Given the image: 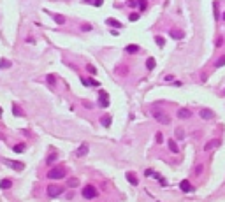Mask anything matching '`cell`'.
I'll return each mask as SVG.
<instances>
[{
  "mask_svg": "<svg viewBox=\"0 0 225 202\" xmlns=\"http://www.w3.org/2000/svg\"><path fill=\"white\" fill-rule=\"evenodd\" d=\"M151 114H153V118H155L158 123H162V125H169V123H171V116H169L165 111L158 109V107H153V109H151Z\"/></svg>",
  "mask_w": 225,
  "mask_h": 202,
  "instance_id": "6da1fadb",
  "label": "cell"
},
{
  "mask_svg": "<svg viewBox=\"0 0 225 202\" xmlns=\"http://www.w3.org/2000/svg\"><path fill=\"white\" fill-rule=\"evenodd\" d=\"M65 174H67V171H65L63 167H55V169H51V171L48 172V178L49 179H63Z\"/></svg>",
  "mask_w": 225,
  "mask_h": 202,
  "instance_id": "7a4b0ae2",
  "label": "cell"
},
{
  "mask_svg": "<svg viewBox=\"0 0 225 202\" xmlns=\"http://www.w3.org/2000/svg\"><path fill=\"white\" fill-rule=\"evenodd\" d=\"M97 195H98V192H97V188H95L93 185H86V186L83 188V197L88 199V200L90 199H95Z\"/></svg>",
  "mask_w": 225,
  "mask_h": 202,
  "instance_id": "3957f363",
  "label": "cell"
},
{
  "mask_svg": "<svg viewBox=\"0 0 225 202\" xmlns=\"http://www.w3.org/2000/svg\"><path fill=\"white\" fill-rule=\"evenodd\" d=\"M62 192H63V188H62L60 185H49V186H48V193H49V197H58Z\"/></svg>",
  "mask_w": 225,
  "mask_h": 202,
  "instance_id": "277c9868",
  "label": "cell"
},
{
  "mask_svg": "<svg viewBox=\"0 0 225 202\" xmlns=\"http://www.w3.org/2000/svg\"><path fill=\"white\" fill-rule=\"evenodd\" d=\"M179 188H181V192H185V193L194 192V186L190 185V181H188V179H183V181L179 183Z\"/></svg>",
  "mask_w": 225,
  "mask_h": 202,
  "instance_id": "5b68a950",
  "label": "cell"
},
{
  "mask_svg": "<svg viewBox=\"0 0 225 202\" xmlns=\"http://www.w3.org/2000/svg\"><path fill=\"white\" fill-rule=\"evenodd\" d=\"M216 114H215V111H211V109H201V118H204V120H213Z\"/></svg>",
  "mask_w": 225,
  "mask_h": 202,
  "instance_id": "8992f818",
  "label": "cell"
},
{
  "mask_svg": "<svg viewBox=\"0 0 225 202\" xmlns=\"http://www.w3.org/2000/svg\"><path fill=\"white\" fill-rule=\"evenodd\" d=\"M218 146H220V141H218V139H213V141H209V142H206V144H204V151H209V150L218 148Z\"/></svg>",
  "mask_w": 225,
  "mask_h": 202,
  "instance_id": "52a82bcc",
  "label": "cell"
},
{
  "mask_svg": "<svg viewBox=\"0 0 225 202\" xmlns=\"http://www.w3.org/2000/svg\"><path fill=\"white\" fill-rule=\"evenodd\" d=\"M98 97H100V106H102V107H107V106H109L107 93H106V91H100V93H98Z\"/></svg>",
  "mask_w": 225,
  "mask_h": 202,
  "instance_id": "ba28073f",
  "label": "cell"
},
{
  "mask_svg": "<svg viewBox=\"0 0 225 202\" xmlns=\"http://www.w3.org/2000/svg\"><path fill=\"white\" fill-rule=\"evenodd\" d=\"M192 116V111L190 109H179L178 111V118H181V120H186V118H190Z\"/></svg>",
  "mask_w": 225,
  "mask_h": 202,
  "instance_id": "9c48e42d",
  "label": "cell"
},
{
  "mask_svg": "<svg viewBox=\"0 0 225 202\" xmlns=\"http://www.w3.org/2000/svg\"><path fill=\"white\" fill-rule=\"evenodd\" d=\"M169 33H171V37H172V39H183V37H185V33H183L181 30H176V28H171V32H169Z\"/></svg>",
  "mask_w": 225,
  "mask_h": 202,
  "instance_id": "30bf717a",
  "label": "cell"
},
{
  "mask_svg": "<svg viewBox=\"0 0 225 202\" xmlns=\"http://www.w3.org/2000/svg\"><path fill=\"white\" fill-rule=\"evenodd\" d=\"M5 163L12 167V169H16V171H23V163L21 162H11V160H5Z\"/></svg>",
  "mask_w": 225,
  "mask_h": 202,
  "instance_id": "8fae6325",
  "label": "cell"
},
{
  "mask_svg": "<svg viewBox=\"0 0 225 202\" xmlns=\"http://www.w3.org/2000/svg\"><path fill=\"white\" fill-rule=\"evenodd\" d=\"M86 153H88V144H81L79 150L76 151V155H78V156H85Z\"/></svg>",
  "mask_w": 225,
  "mask_h": 202,
  "instance_id": "7c38bea8",
  "label": "cell"
},
{
  "mask_svg": "<svg viewBox=\"0 0 225 202\" xmlns=\"http://www.w3.org/2000/svg\"><path fill=\"white\" fill-rule=\"evenodd\" d=\"M56 160H58V153H56V151H53V153H51V155L48 156V158H46V163H48V165H51V163H55Z\"/></svg>",
  "mask_w": 225,
  "mask_h": 202,
  "instance_id": "4fadbf2b",
  "label": "cell"
},
{
  "mask_svg": "<svg viewBox=\"0 0 225 202\" xmlns=\"http://www.w3.org/2000/svg\"><path fill=\"white\" fill-rule=\"evenodd\" d=\"M167 144H169V150H171L172 153H178V151H179V148H178V144H176V141H174V139H171Z\"/></svg>",
  "mask_w": 225,
  "mask_h": 202,
  "instance_id": "5bb4252c",
  "label": "cell"
},
{
  "mask_svg": "<svg viewBox=\"0 0 225 202\" xmlns=\"http://www.w3.org/2000/svg\"><path fill=\"white\" fill-rule=\"evenodd\" d=\"M11 186H12V181H11V179H2V181H0V188H2V190H7Z\"/></svg>",
  "mask_w": 225,
  "mask_h": 202,
  "instance_id": "9a60e30c",
  "label": "cell"
},
{
  "mask_svg": "<svg viewBox=\"0 0 225 202\" xmlns=\"http://www.w3.org/2000/svg\"><path fill=\"white\" fill-rule=\"evenodd\" d=\"M127 179H128V183L130 185H137V178H136V174H132V172H127Z\"/></svg>",
  "mask_w": 225,
  "mask_h": 202,
  "instance_id": "2e32d148",
  "label": "cell"
},
{
  "mask_svg": "<svg viewBox=\"0 0 225 202\" xmlns=\"http://www.w3.org/2000/svg\"><path fill=\"white\" fill-rule=\"evenodd\" d=\"M155 65H157L155 58H148V60H146V67H148V71H153V69H155Z\"/></svg>",
  "mask_w": 225,
  "mask_h": 202,
  "instance_id": "e0dca14e",
  "label": "cell"
},
{
  "mask_svg": "<svg viewBox=\"0 0 225 202\" xmlns=\"http://www.w3.org/2000/svg\"><path fill=\"white\" fill-rule=\"evenodd\" d=\"M174 135H176V139H185V130H183L181 127H178L176 132H174Z\"/></svg>",
  "mask_w": 225,
  "mask_h": 202,
  "instance_id": "ac0fdd59",
  "label": "cell"
},
{
  "mask_svg": "<svg viewBox=\"0 0 225 202\" xmlns=\"http://www.w3.org/2000/svg\"><path fill=\"white\" fill-rule=\"evenodd\" d=\"M111 120H113V118H111L109 114H106V116H102V120H100V123H102L104 127H109V125H111Z\"/></svg>",
  "mask_w": 225,
  "mask_h": 202,
  "instance_id": "d6986e66",
  "label": "cell"
},
{
  "mask_svg": "<svg viewBox=\"0 0 225 202\" xmlns=\"http://www.w3.org/2000/svg\"><path fill=\"white\" fill-rule=\"evenodd\" d=\"M53 20L56 21L58 25H63V23H65V18H63L62 14H53Z\"/></svg>",
  "mask_w": 225,
  "mask_h": 202,
  "instance_id": "ffe728a7",
  "label": "cell"
},
{
  "mask_svg": "<svg viewBox=\"0 0 225 202\" xmlns=\"http://www.w3.org/2000/svg\"><path fill=\"white\" fill-rule=\"evenodd\" d=\"M125 51H127V53H137V51H139V46L130 44V46H127V48H125Z\"/></svg>",
  "mask_w": 225,
  "mask_h": 202,
  "instance_id": "44dd1931",
  "label": "cell"
},
{
  "mask_svg": "<svg viewBox=\"0 0 225 202\" xmlns=\"http://www.w3.org/2000/svg\"><path fill=\"white\" fill-rule=\"evenodd\" d=\"M107 25L114 27V28H121V23H120V21H116V20H111V18L107 20Z\"/></svg>",
  "mask_w": 225,
  "mask_h": 202,
  "instance_id": "7402d4cb",
  "label": "cell"
},
{
  "mask_svg": "<svg viewBox=\"0 0 225 202\" xmlns=\"http://www.w3.org/2000/svg\"><path fill=\"white\" fill-rule=\"evenodd\" d=\"M67 185L70 186V188H74V186H78V185H79V181L76 179V178H70V179L67 181Z\"/></svg>",
  "mask_w": 225,
  "mask_h": 202,
  "instance_id": "603a6c76",
  "label": "cell"
},
{
  "mask_svg": "<svg viewBox=\"0 0 225 202\" xmlns=\"http://www.w3.org/2000/svg\"><path fill=\"white\" fill-rule=\"evenodd\" d=\"M155 40H157V44L160 46V48L165 44V40H164V37H162V35H157V37H155Z\"/></svg>",
  "mask_w": 225,
  "mask_h": 202,
  "instance_id": "cb8c5ba5",
  "label": "cell"
},
{
  "mask_svg": "<svg viewBox=\"0 0 225 202\" xmlns=\"http://www.w3.org/2000/svg\"><path fill=\"white\" fill-rule=\"evenodd\" d=\"M137 5H139V11L146 9V0H137Z\"/></svg>",
  "mask_w": 225,
  "mask_h": 202,
  "instance_id": "d4e9b609",
  "label": "cell"
},
{
  "mask_svg": "<svg viewBox=\"0 0 225 202\" xmlns=\"http://www.w3.org/2000/svg\"><path fill=\"white\" fill-rule=\"evenodd\" d=\"M23 150H25V144H16L14 146V151L16 153H23Z\"/></svg>",
  "mask_w": 225,
  "mask_h": 202,
  "instance_id": "484cf974",
  "label": "cell"
},
{
  "mask_svg": "<svg viewBox=\"0 0 225 202\" xmlns=\"http://www.w3.org/2000/svg\"><path fill=\"white\" fill-rule=\"evenodd\" d=\"M223 65H225V55H223V56H220L218 62H216V67H223Z\"/></svg>",
  "mask_w": 225,
  "mask_h": 202,
  "instance_id": "4316f807",
  "label": "cell"
},
{
  "mask_svg": "<svg viewBox=\"0 0 225 202\" xmlns=\"http://www.w3.org/2000/svg\"><path fill=\"white\" fill-rule=\"evenodd\" d=\"M12 112H14L16 116H21V114H23V112L20 111V107H18V106H12Z\"/></svg>",
  "mask_w": 225,
  "mask_h": 202,
  "instance_id": "83f0119b",
  "label": "cell"
},
{
  "mask_svg": "<svg viewBox=\"0 0 225 202\" xmlns=\"http://www.w3.org/2000/svg\"><path fill=\"white\" fill-rule=\"evenodd\" d=\"M139 20V14H137V12H132V14H130V21H137Z\"/></svg>",
  "mask_w": 225,
  "mask_h": 202,
  "instance_id": "f1b7e54d",
  "label": "cell"
},
{
  "mask_svg": "<svg viewBox=\"0 0 225 202\" xmlns=\"http://www.w3.org/2000/svg\"><path fill=\"white\" fill-rule=\"evenodd\" d=\"M86 69H88V72H90V74H95V72H97V69H95L93 65H86Z\"/></svg>",
  "mask_w": 225,
  "mask_h": 202,
  "instance_id": "f546056e",
  "label": "cell"
},
{
  "mask_svg": "<svg viewBox=\"0 0 225 202\" xmlns=\"http://www.w3.org/2000/svg\"><path fill=\"white\" fill-rule=\"evenodd\" d=\"M90 84H91V86H98L100 83H98V81H95V79H90Z\"/></svg>",
  "mask_w": 225,
  "mask_h": 202,
  "instance_id": "4dcf8cb0",
  "label": "cell"
},
{
  "mask_svg": "<svg viewBox=\"0 0 225 202\" xmlns=\"http://www.w3.org/2000/svg\"><path fill=\"white\" fill-rule=\"evenodd\" d=\"M164 141V135L162 134H157V142H162Z\"/></svg>",
  "mask_w": 225,
  "mask_h": 202,
  "instance_id": "1f68e13d",
  "label": "cell"
},
{
  "mask_svg": "<svg viewBox=\"0 0 225 202\" xmlns=\"http://www.w3.org/2000/svg\"><path fill=\"white\" fill-rule=\"evenodd\" d=\"M81 30H91V27H90V25H83V27H81Z\"/></svg>",
  "mask_w": 225,
  "mask_h": 202,
  "instance_id": "d6a6232c",
  "label": "cell"
},
{
  "mask_svg": "<svg viewBox=\"0 0 225 202\" xmlns=\"http://www.w3.org/2000/svg\"><path fill=\"white\" fill-rule=\"evenodd\" d=\"M48 79H49V83H51V84H55V76H48Z\"/></svg>",
  "mask_w": 225,
  "mask_h": 202,
  "instance_id": "836d02e7",
  "label": "cell"
},
{
  "mask_svg": "<svg viewBox=\"0 0 225 202\" xmlns=\"http://www.w3.org/2000/svg\"><path fill=\"white\" fill-rule=\"evenodd\" d=\"M195 172H197V174H201V172H202V165H197V169H195Z\"/></svg>",
  "mask_w": 225,
  "mask_h": 202,
  "instance_id": "e575fe53",
  "label": "cell"
},
{
  "mask_svg": "<svg viewBox=\"0 0 225 202\" xmlns=\"http://www.w3.org/2000/svg\"><path fill=\"white\" fill-rule=\"evenodd\" d=\"M102 2H104V0H95L93 4H95V5H97V7H98V5H102Z\"/></svg>",
  "mask_w": 225,
  "mask_h": 202,
  "instance_id": "d590c367",
  "label": "cell"
},
{
  "mask_svg": "<svg viewBox=\"0 0 225 202\" xmlns=\"http://www.w3.org/2000/svg\"><path fill=\"white\" fill-rule=\"evenodd\" d=\"M0 116H2V107H0Z\"/></svg>",
  "mask_w": 225,
  "mask_h": 202,
  "instance_id": "8d00e7d4",
  "label": "cell"
},
{
  "mask_svg": "<svg viewBox=\"0 0 225 202\" xmlns=\"http://www.w3.org/2000/svg\"><path fill=\"white\" fill-rule=\"evenodd\" d=\"M223 18H225V14H223Z\"/></svg>",
  "mask_w": 225,
  "mask_h": 202,
  "instance_id": "74e56055",
  "label": "cell"
}]
</instances>
